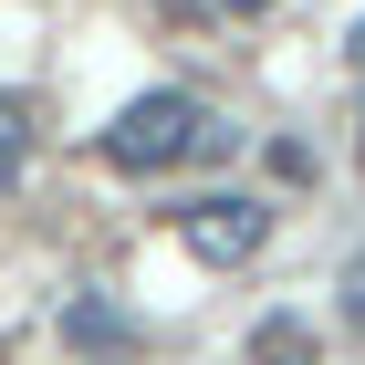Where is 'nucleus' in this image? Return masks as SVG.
<instances>
[{"instance_id":"1","label":"nucleus","mask_w":365,"mask_h":365,"mask_svg":"<svg viewBox=\"0 0 365 365\" xmlns=\"http://www.w3.org/2000/svg\"><path fill=\"white\" fill-rule=\"evenodd\" d=\"M198 94H178V84H157V94H136V105L105 125V168H125V178H157V168H178L188 157V136H198Z\"/></svg>"},{"instance_id":"2","label":"nucleus","mask_w":365,"mask_h":365,"mask_svg":"<svg viewBox=\"0 0 365 365\" xmlns=\"http://www.w3.org/2000/svg\"><path fill=\"white\" fill-rule=\"evenodd\" d=\"M188 251L198 261H251L261 240H272V209H261V198H240V188H220V198H188Z\"/></svg>"},{"instance_id":"3","label":"nucleus","mask_w":365,"mask_h":365,"mask_svg":"<svg viewBox=\"0 0 365 365\" xmlns=\"http://www.w3.org/2000/svg\"><path fill=\"white\" fill-rule=\"evenodd\" d=\"M63 334L94 344V355H115V344H136V324H125L115 303H94V292H84V303H63Z\"/></svg>"},{"instance_id":"4","label":"nucleus","mask_w":365,"mask_h":365,"mask_svg":"<svg viewBox=\"0 0 365 365\" xmlns=\"http://www.w3.org/2000/svg\"><path fill=\"white\" fill-rule=\"evenodd\" d=\"M21 188V105H11V94H0V198Z\"/></svg>"},{"instance_id":"5","label":"nucleus","mask_w":365,"mask_h":365,"mask_svg":"<svg viewBox=\"0 0 365 365\" xmlns=\"http://www.w3.org/2000/svg\"><path fill=\"white\" fill-rule=\"evenodd\" d=\"M261 365H313L303 355V324H272V334H261Z\"/></svg>"},{"instance_id":"6","label":"nucleus","mask_w":365,"mask_h":365,"mask_svg":"<svg viewBox=\"0 0 365 365\" xmlns=\"http://www.w3.org/2000/svg\"><path fill=\"white\" fill-rule=\"evenodd\" d=\"M344 313H355V334H365V261L344 272Z\"/></svg>"},{"instance_id":"7","label":"nucleus","mask_w":365,"mask_h":365,"mask_svg":"<svg viewBox=\"0 0 365 365\" xmlns=\"http://www.w3.org/2000/svg\"><path fill=\"white\" fill-rule=\"evenodd\" d=\"M230 11H272V0H230Z\"/></svg>"}]
</instances>
